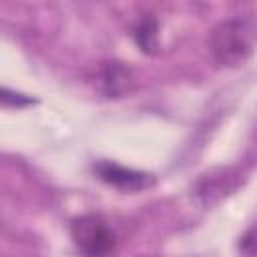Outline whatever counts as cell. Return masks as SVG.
I'll return each mask as SVG.
<instances>
[{
    "label": "cell",
    "mask_w": 257,
    "mask_h": 257,
    "mask_svg": "<svg viewBox=\"0 0 257 257\" xmlns=\"http://www.w3.org/2000/svg\"><path fill=\"white\" fill-rule=\"evenodd\" d=\"M128 86V70L118 62H108L102 70V88L106 94L116 96Z\"/></svg>",
    "instance_id": "obj_4"
},
{
    "label": "cell",
    "mask_w": 257,
    "mask_h": 257,
    "mask_svg": "<svg viewBox=\"0 0 257 257\" xmlns=\"http://www.w3.org/2000/svg\"><path fill=\"white\" fill-rule=\"evenodd\" d=\"M94 171L98 173V177L116 187V189H124V191H139V189H145L153 183V177L147 175V173H141V171H133V169H126V167H120L116 163H98L94 167Z\"/></svg>",
    "instance_id": "obj_3"
},
{
    "label": "cell",
    "mask_w": 257,
    "mask_h": 257,
    "mask_svg": "<svg viewBox=\"0 0 257 257\" xmlns=\"http://www.w3.org/2000/svg\"><path fill=\"white\" fill-rule=\"evenodd\" d=\"M74 245L86 257H106L114 247V235L98 215H82L70 223Z\"/></svg>",
    "instance_id": "obj_2"
},
{
    "label": "cell",
    "mask_w": 257,
    "mask_h": 257,
    "mask_svg": "<svg viewBox=\"0 0 257 257\" xmlns=\"http://www.w3.org/2000/svg\"><path fill=\"white\" fill-rule=\"evenodd\" d=\"M257 44V20L235 16L219 22L209 38V48L215 60L223 66L243 64Z\"/></svg>",
    "instance_id": "obj_1"
},
{
    "label": "cell",
    "mask_w": 257,
    "mask_h": 257,
    "mask_svg": "<svg viewBox=\"0 0 257 257\" xmlns=\"http://www.w3.org/2000/svg\"><path fill=\"white\" fill-rule=\"evenodd\" d=\"M133 36H135V40L143 52H155V48H157V20L151 16L143 18L135 26Z\"/></svg>",
    "instance_id": "obj_5"
}]
</instances>
